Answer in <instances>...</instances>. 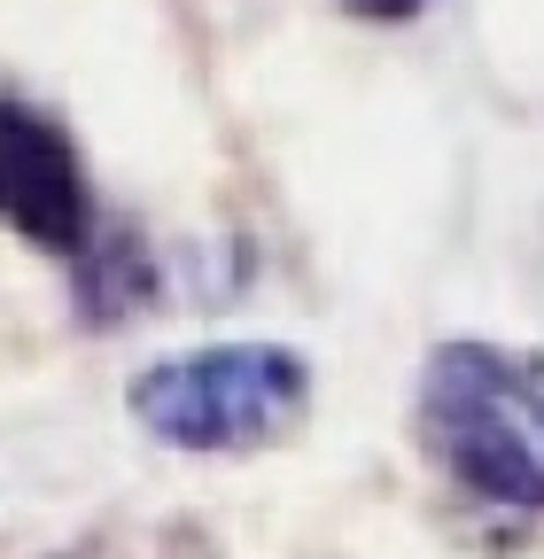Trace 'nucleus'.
I'll return each mask as SVG.
<instances>
[{"mask_svg":"<svg viewBox=\"0 0 544 559\" xmlns=\"http://www.w3.org/2000/svg\"><path fill=\"white\" fill-rule=\"evenodd\" d=\"M421 436L483 506L544 513V358L451 342L421 381Z\"/></svg>","mask_w":544,"mask_h":559,"instance_id":"1","label":"nucleus"},{"mask_svg":"<svg viewBox=\"0 0 544 559\" xmlns=\"http://www.w3.org/2000/svg\"><path fill=\"white\" fill-rule=\"evenodd\" d=\"M141 428L179 451H257L304 412V358L272 342H218L132 381Z\"/></svg>","mask_w":544,"mask_h":559,"instance_id":"2","label":"nucleus"},{"mask_svg":"<svg viewBox=\"0 0 544 559\" xmlns=\"http://www.w3.org/2000/svg\"><path fill=\"white\" fill-rule=\"evenodd\" d=\"M86 218L94 202L71 132L32 102L0 94V226H16L39 249H86Z\"/></svg>","mask_w":544,"mask_h":559,"instance_id":"3","label":"nucleus"},{"mask_svg":"<svg viewBox=\"0 0 544 559\" xmlns=\"http://www.w3.org/2000/svg\"><path fill=\"white\" fill-rule=\"evenodd\" d=\"M351 16H374V24H397V16H413L421 0H343Z\"/></svg>","mask_w":544,"mask_h":559,"instance_id":"4","label":"nucleus"}]
</instances>
